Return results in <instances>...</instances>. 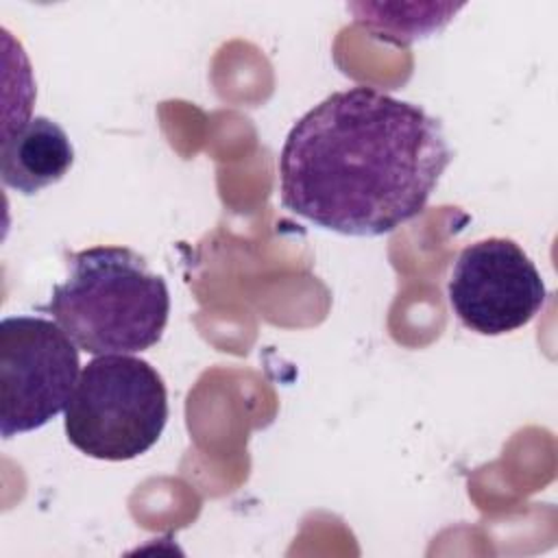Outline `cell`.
Instances as JSON below:
<instances>
[{
	"instance_id": "obj_1",
	"label": "cell",
	"mask_w": 558,
	"mask_h": 558,
	"mask_svg": "<svg viewBox=\"0 0 558 558\" xmlns=\"http://www.w3.org/2000/svg\"><path fill=\"white\" fill-rule=\"evenodd\" d=\"M451 157L440 122L423 107L355 85L288 131L281 205L327 231L384 235L425 209Z\"/></svg>"
},
{
	"instance_id": "obj_2",
	"label": "cell",
	"mask_w": 558,
	"mask_h": 558,
	"mask_svg": "<svg viewBox=\"0 0 558 558\" xmlns=\"http://www.w3.org/2000/svg\"><path fill=\"white\" fill-rule=\"evenodd\" d=\"M48 312L92 355L137 353L157 344L170 314L161 275L126 246H89L68 259Z\"/></svg>"
},
{
	"instance_id": "obj_3",
	"label": "cell",
	"mask_w": 558,
	"mask_h": 558,
	"mask_svg": "<svg viewBox=\"0 0 558 558\" xmlns=\"http://www.w3.org/2000/svg\"><path fill=\"white\" fill-rule=\"evenodd\" d=\"M168 421L161 375L131 353L94 355L65 405L63 429L81 453L124 462L146 453Z\"/></svg>"
},
{
	"instance_id": "obj_4",
	"label": "cell",
	"mask_w": 558,
	"mask_h": 558,
	"mask_svg": "<svg viewBox=\"0 0 558 558\" xmlns=\"http://www.w3.org/2000/svg\"><path fill=\"white\" fill-rule=\"evenodd\" d=\"M78 347L41 316L0 323V432L4 438L52 421L78 381Z\"/></svg>"
},
{
	"instance_id": "obj_5",
	"label": "cell",
	"mask_w": 558,
	"mask_h": 558,
	"mask_svg": "<svg viewBox=\"0 0 558 558\" xmlns=\"http://www.w3.org/2000/svg\"><path fill=\"white\" fill-rule=\"evenodd\" d=\"M447 296L466 329L501 336L527 325L541 312L547 288L514 240L486 238L460 251L447 281Z\"/></svg>"
},
{
	"instance_id": "obj_6",
	"label": "cell",
	"mask_w": 558,
	"mask_h": 558,
	"mask_svg": "<svg viewBox=\"0 0 558 558\" xmlns=\"http://www.w3.org/2000/svg\"><path fill=\"white\" fill-rule=\"evenodd\" d=\"M74 163L68 133L50 118L35 116L4 135L0 150L2 183L24 196L61 181Z\"/></svg>"
}]
</instances>
